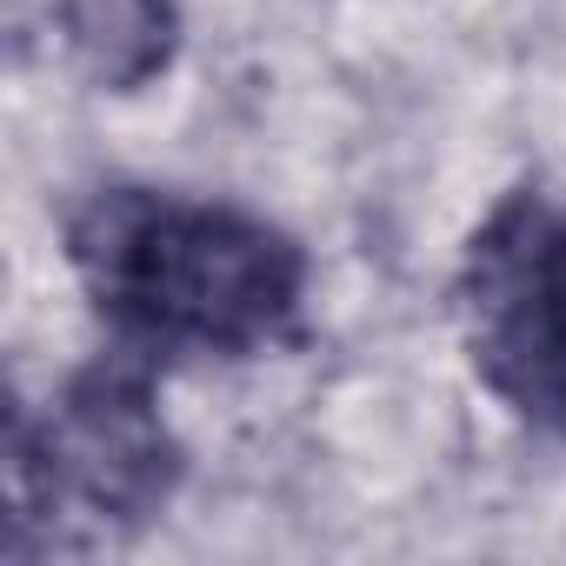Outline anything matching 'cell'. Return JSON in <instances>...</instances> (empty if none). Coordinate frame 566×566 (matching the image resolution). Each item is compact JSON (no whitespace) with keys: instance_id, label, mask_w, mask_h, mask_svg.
Here are the masks:
<instances>
[{"instance_id":"7a4b0ae2","label":"cell","mask_w":566,"mask_h":566,"mask_svg":"<svg viewBox=\"0 0 566 566\" xmlns=\"http://www.w3.org/2000/svg\"><path fill=\"white\" fill-rule=\"evenodd\" d=\"M14 533L8 553H87L154 526L180 480L187 447L134 354L67 374L41 407H14L8 440Z\"/></svg>"},{"instance_id":"277c9868","label":"cell","mask_w":566,"mask_h":566,"mask_svg":"<svg viewBox=\"0 0 566 566\" xmlns=\"http://www.w3.org/2000/svg\"><path fill=\"white\" fill-rule=\"evenodd\" d=\"M54 28L101 94H140L180 61V0H54Z\"/></svg>"},{"instance_id":"3957f363","label":"cell","mask_w":566,"mask_h":566,"mask_svg":"<svg viewBox=\"0 0 566 566\" xmlns=\"http://www.w3.org/2000/svg\"><path fill=\"white\" fill-rule=\"evenodd\" d=\"M453 321L473 380L533 433H566V200L513 187L467 233Z\"/></svg>"},{"instance_id":"6da1fadb","label":"cell","mask_w":566,"mask_h":566,"mask_svg":"<svg viewBox=\"0 0 566 566\" xmlns=\"http://www.w3.org/2000/svg\"><path fill=\"white\" fill-rule=\"evenodd\" d=\"M67 266L87 307L140 354L247 360L307 307V247L253 207L107 180L67 213Z\"/></svg>"}]
</instances>
